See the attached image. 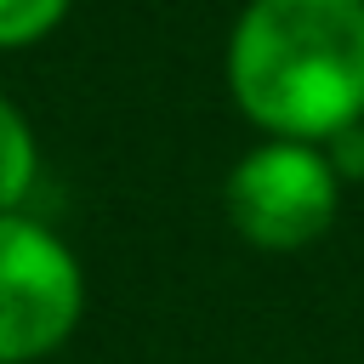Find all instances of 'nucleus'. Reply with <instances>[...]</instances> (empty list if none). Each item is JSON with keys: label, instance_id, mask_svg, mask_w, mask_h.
Instances as JSON below:
<instances>
[{"label": "nucleus", "instance_id": "obj_1", "mask_svg": "<svg viewBox=\"0 0 364 364\" xmlns=\"http://www.w3.org/2000/svg\"><path fill=\"white\" fill-rule=\"evenodd\" d=\"M222 85L256 136L330 142L364 125V0H245Z\"/></svg>", "mask_w": 364, "mask_h": 364}, {"label": "nucleus", "instance_id": "obj_2", "mask_svg": "<svg viewBox=\"0 0 364 364\" xmlns=\"http://www.w3.org/2000/svg\"><path fill=\"white\" fill-rule=\"evenodd\" d=\"M347 182L336 176L324 142H290V136H262L250 142L222 182V210L228 228L267 256H290L318 245L336 216H341Z\"/></svg>", "mask_w": 364, "mask_h": 364}, {"label": "nucleus", "instance_id": "obj_3", "mask_svg": "<svg viewBox=\"0 0 364 364\" xmlns=\"http://www.w3.org/2000/svg\"><path fill=\"white\" fill-rule=\"evenodd\" d=\"M85 318L74 245L28 210L0 216V364H46Z\"/></svg>", "mask_w": 364, "mask_h": 364}, {"label": "nucleus", "instance_id": "obj_4", "mask_svg": "<svg viewBox=\"0 0 364 364\" xmlns=\"http://www.w3.org/2000/svg\"><path fill=\"white\" fill-rule=\"evenodd\" d=\"M40 188V131L11 91H0V216L28 210Z\"/></svg>", "mask_w": 364, "mask_h": 364}, {"label": "nucleus", "instance_id": "obj_5", "mask_svg": "<svg viewBox=\"0 0 364 364\" xmlns=\"http://www.w3.org/2000/svg\"><path fill=\"white\" fill-rule=\"evenodd\" d=\"M74 0H0V51H34L68 23Z\"/></svg>", "mask_w": 364, "mask_h": 364}, {"label": "nucleus", "instance_id": "obj_6", "mask_svg": "<svg viewBox=\"0 0 364 364\" xmlns=\"http://www.w3.org/2000/svg\"><path fill=\"white\" fill-rule=\"evenodd\" d=\"M324 154H330V165H336V176H341V182H364V125H353V131L330 136V142H324Z\"/></svg>", "mask_w": 364, "mask_h": 364}]
</instances>
